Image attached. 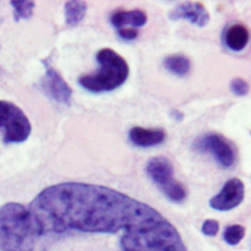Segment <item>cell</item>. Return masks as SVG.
Listing matches in <instances>:
<instances>
[{"label":"cell","mask_w":251,"mask_h":251,"mask_svg":"<svg viewBox=\"0 0 251 251\" xmlns=\"http://www.w3.org/2000/svg\"><path fill=\"white\" fill-rule=\"evenodd\" d=\"M164 68L177 76L186 75L191 68L190 60L181 54H173L167 56L163 61Z\"/></svg>","instance_id":"cell-12"},{"label":"cell","mask_w":251,"mask_h":251,"mask_svg":"<svg viewBox=\"0 0 251 251\" xmlns=\"http://www.w3.org/2000/svg\"><path fill=\"white\" fill-rule=\"evenodd\" d=\"M118 34L123 39L132 40V39L137 37L138 31L133 27H127V28L124 27V28H121V29L118 30Z\"/></svg>","instance_id":"cell-18"},{"label":"cell","mask_w":251,"mask_h":251,"mask_svg":"<svg viewBox=\"0 0 251 251\" xmlns=\"http://www.w3.org/2000/svg\"><path fill=\"white\" fill-rule=\"evenodd\" d=\"M245 234V228L240 225H232L226 227L223 237L228 245H237Z\"/></svg>","instance_id":"cell-14"},{"label":"cell","mask_w":251,"mask_h":251,"mask_svg":"<svg viewBox=\"0 0 251 251\" xmlns=\"http://www.w3.org/2000/svg\"><path fill=\"white\" fill-rule=\"evenodd\" d=\"M172 20L184 19L197 26H204L210 20L209 13L199 2H184L175 7L169 14Z\"/></svg>","instance_id":"cell-8"},{"label":"cell","mask_w":251,"mask_h":251,"mask_svg":"<svg viewBox=\"0 0 251 251\" xmlns=\"http://www.w3.org/2000/svg\"><path fill=\"white\" fill-rule=\"evenodd\" d=\"M230 90L236 96H245L249 91V85L243 78H233L230 81Z\"/></svg>","instance_id":"cell-16"},{"label":"cell","mask_w":251,"mask_h":251,"mask_svg":"<svg viewBox=\"0 0 251 251\" xmlns=\"http://www.w3.org/2000/svg\"><path fill=\"white\" fill-rule=\"evenodd\" d=\"M110 22L113 26L121 29L126 25H131L133 27L143 26L147 22L146 14L141 10H130V11H118L114 13Z\"/></svg>","instance_id":"cell-11"},{"label":"cell","mask_w":251,"mask_h":251,"mask_svg":"<svg viewBox=\"0 0 251 251\" xmlns=\"http://www.w3.org/2000/svg\"><path fill=\"white\" fill-rule=\"evenodd\" d=\"M0 127L4 129V142H23L30 134L31 126L26 115L12 102L0 100Z\"/></svg>","instance_id":"cell-4"},{"label":"cell","mask_w":251,"mask_h":251,"mask_svg":"<svg viewBox=\"0 0 251 251\" xmlns=\"http://www.w3.org/2000/svg\"><path fill=\"white\" fill-rule=\"evenodd\" d=\"M172 115H173V118H175V119H179V120L182 119V114L179 113V112L176 111V110H174V111L172 112Z\"/></svg>","instance_id":"cell-19"},{"label":"cell","mask_w":251,"mask_h":251,"mask_svg":"<svg viewBox=\"0 0 251 251\" xmlns=\"http://www.w3.org/2000/svg\"><path fill=\"white\" fill-rule=\"evenodd\" d=\"M42 87L46 94L59 103L68 104L72 96V89L61 75L51 66H46L45 75L42 79Z\"/></svg>","instance_id":"cell-7"},{"label":"cell","mask_w":251,"mask_h":251,"mask_svg":"<svg viewBox=\"0 0 251 251\" xmlns=\"http://www.w3.org/2000/svg\"><path fill=\"white\" fill-rule=\"evenodd\" d=\"M249 41L248 29L241 24L228 25L224 32V42L226 46L235 52L243 50Z\"/></svg>","instance_id":"cell-10"},{"label":"cell","mask_w":251,"mask_h":251,"mask_svg":"<svg viewBox=\"0 0 251 251\" xmlns=\"http://www.w3.org/2000/svg\"><path fill=\"white\" fill-rule=\"evenodd\" d=\"M195 150L209 153L225 169L231 168L236 161V150L233 144L219 133H206L193 143Z\"/></svg>","instance_id":"cell-5"},{"label":"cell","mask_w":251,"mask_h":251,"mask_svg":"<svg viewBox=\"0 0 251 251\" xmlns=\"http://www.w3.org/2000/svg\"><path fill=\"white\" fill-rule=\"evenodd\" d=\"M39 235L27 208L14 202L0 206V251H31Z\"/></svg>","instance_id":"cell-1"},{"label":"cell","mask_w":251,"mask_h":251,"mask_svg":"<svg viewBox=\"0 0 251 251\" xmlns=\"http://www.w3.org/2000/svg\"><path fill=\"white\" fill-rule=\"evenodd\" d=\"M146 174L162 193L172 202L180 203L186 198L185 187L175 176L173 163L164 156L152 157L146 164Z\"/></svg>","instance_id":"cell-3"},{"label":"cell","mask_w":251,"mask_h":251,"mask_svg":"<svg viewBox=\"0 0 251 251\" xmlns=\"http://www.w3.org/2000/svg\"><path fill=\"white\" fill-rule=\"evenodd\" d=\"M219 228H220V225L218 221L213 219H208L204 221V223L202 224L201 231L203 234L207 236H215L218 233Z\"/></svg>","instance_id":"cell-17"},{"label":"cell","mask_w":251,"mask_h":251,"mask_svg":"<svg viewBox=\"0 0 251 251\" xmlns=\"http://www.w3.org/2000/svg\"><path fill=\"white\" fill-rule=\"evenodd\" d=\"M128 138L133 145L147 148L161 144L166 138V132L161 128L133 126L128 132Z\"/></svg>","instance_id":"cell-9"},{"label":"cell","mask_w":251,"mask_h":251,"mask_svg":"<svg viewBox=\"0 0 251 251\" xmlns=\"http://www.w3.org/2000/svg\"><path fill=\"white\" fill-rule=\"evenodd\" d=\"M96 60L100 68L78 78V83L91 92L112 91L125 83L129 68L123 56L111 48H103L98 51Z\"/></svg>","instance_id":"cell-2"},{"label":"cell","mask_w":251,"mask_h":251,"mask_svg":"<svg viewBox=\"0 0 251 251\" xmlns=\"http://www.w3.org/2000/svg\"><path fill=\"white\" fill-rule=\"evenodd\" d=\"M87 5L83 1H68L65 4L66 23L69 25H76L84 18Z\"/></svg>","instance_id":"cell-13"},{"label":"cell","mask_w":251,"mask_h":251,"mask_svg":"<svg viewBox=\"0 0 251 251\" xmlns=\"http://www.w3.org/2000/svg\"><path fill=\"white\" fill-rule=\"evenodd\" d=\"M244 192L243 182L237 177H232L224 184L218 194L210 199V207L217 211H229L243 201Z\"/></svg>","instance_id":"cell-6"},{"label":"cell","mask_w":251,"mask_h":251,"mask_svg":"<svg viewBox=\"0 0 251 251\" xmlns=\"http://www.w3.org/2000/svg\"><path fill=\"white\" fill-rule=\"evenodd\" d=\"M11 5L15 11V20L18 22L20 19H28L32 15L34 8L33 1H12Z\"/></svg>","instance_id":"cell-15"}]
</instances>
